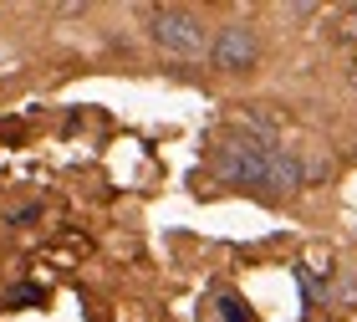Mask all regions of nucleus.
<instances>
[{
    "mask_svg": "<svg viewBox=\"0 0 357 322\" xmlns=\"http://www.w3.org/2000/svg\"><path fill=\"white\" fill-rule=\"evenodd\" d=\"M255 57H261V36H255V26H245V21L220 26L215 41H209V61H215L220 72H250Z\"/></svg>",
    "mask_w": 357,
    "mask_h": 322,
    "instance_id": "3",
    "label": "nucleus"
},
{
    "mask_svg": "<svg viewBox=\"0 0 357 322\" xmlns=\"http://www.w3.org/2000/svg\"><path fill=\"white\" fill-rule=\"evenodd\" d=\"M215 307H220V322H250V307L240 302L235 292H220L215 297Z\"/></svg>",
    "mask_w": 357,
    "mask_h": 322,
    "instance_id": "5",
    "label": "nucleus"
},
{
    "mask_svg": "<svg viewBox=\"0 0 357 322\" xmlns=\"http://www.w3.org/2000/svg\"><path fill=\"white\" fill-rule=\"evenodd\" d=\"M149 36L174 57H204L209 52V26L189 6H153L149 10Z\"/></svg>",
    "mask_w": 357,
    "mask_h": 322,
    "instance_id": "2",
    "label": "nucleus"
},
{
    "mask_svg": "<svg viewBox=\"0 0 357 322\" xmlns=\"http://www.w3.org/2000/svg\"><path fill=\"white\" fill-rule=\"evenodd\" d=\"M332 41H357V6L332 15Z\"/></svg>",
    "mask_w": 357,
    "mask_h": 322,
    "instance_id": "6",
    "label": "nucleus"
},
{
    "mask_svg": "<svg viewBox=\"0 0 357 322\" xmlns=\"http://www.w3.org/2000/svg\"><path fill=\"white\" fill-rule=\"evenodd\" d=\"M271 149H275V143H266L261 133H235V138H225L220 149H215L209 169H215L220 184L261 189L266 184V169H271Z\"/></svg>",
    "mask_w": 357,
    "mask_h": 322,
    "instance_id": "1",
    "label": "nucleus"
},
{
    "mask_svg": "<svg viewBox=\"0 0 357 322\" xmlns=\"http://www.w3.org/2000/svg\"><path fill=\"white\" fill-rule=\"evenodd\" d=\"M301 180H306L301 159L291 149H271V169H266V184L261 189H271V195H291V189H301Z\"/></svg>",
    "mask_w": 357,
    "mask_h": 322,
    "instance_id": "4",
    "label": "nucleus"
}]
</instances>
